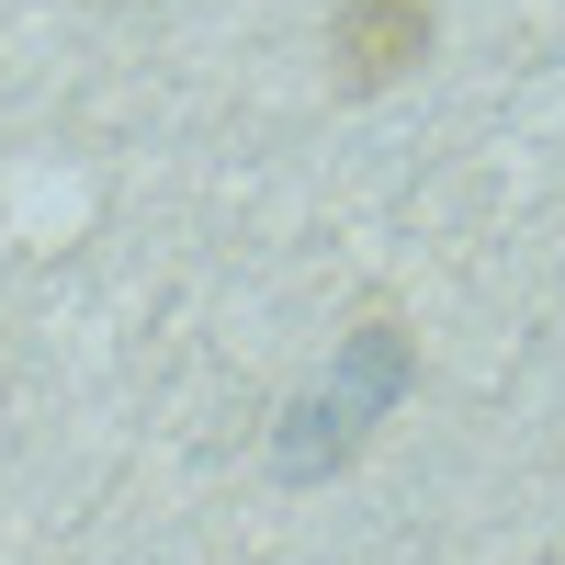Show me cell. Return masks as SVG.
Here are the masks:
<instances>
[{"label":"cell","mask_w":565,"mask_h":565,"mask_svg":"<svg viewBox=\"0 0 565 565\" xmlns=\"http://www.w3.org/2000/svg\"><path fill=\"white\" fill-rule=\"evenodd\" d=\"M317 12H328V79H340V103L407 90L441 45V0H317Z\"/></svg>","instance_id":"2"},{"label":"cell","mask_w":565,"mask_h":565,"mask_svg":"<svg viewBox=\"0 0 565 565\" xmlns=\"http://www.w3.org/2000/svg\"><path fill=\"white\" fill-rule=\"evenodd\" d=\"M418 396V328L373 295L351 328H340V351H328V373L282 407V430H271V476L282 487H328V476H351V463L373 452V430Z\"/></svg>","instance_id":"1"}]
</instances>
